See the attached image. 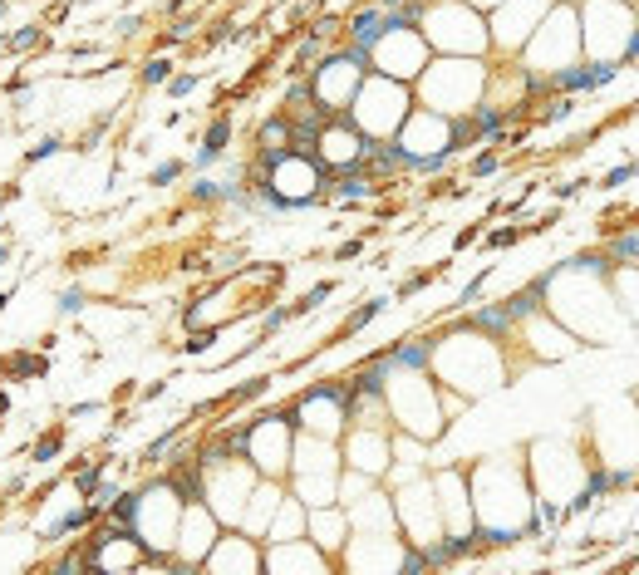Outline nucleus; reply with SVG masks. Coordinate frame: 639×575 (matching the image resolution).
<instances>
[{
    "instance_id": "2eb2a0df",
    "label": "nucleus",
    "mask_w": 639,
    "mask_h": 575,
    "mask_svg": "<svg viewBox=\"0 0 639 575\" xmlns=\"http://www.w3.org/2000/svg\"><path fill=\"white\" fill-rule=\"evenodd\" d=\"M394 143L404 148L408 173H443L453 163V118L413 104L408 118L399 123V133H394Z\"/></svg>"
},
{
    "instance_id": "1a4fd4ad",
    "label": "nucleus",
    "mask_w": 639,
    "mask_h": 575,
    "mask_svg": "<svg viewBox=\"0 0 639 575\" xmlns=\"http://www.w3.org/2000/svg\"><path fill=\"white\" fill-rule=\"evenodd\" d=\"M423 40L433 55H492V40H487V15L467 0H428L423 20H418Z\"/></svg>"
},
{
    "instance_id": "c756f323",
    "label": "nucleus",
    "mask_w": 639,
    "mask_h": 575,
    "mask_svg": "<svg viewBox=\"0 0 639 575\" xmlns=\"http://www.w3.org/2000/svg\"><path fill=\"white\" fill-rule=\"evenodd\" d=\"M305 502L300 497H291V487H286V497H281V507H276V517H271V526H266V536L261 541H291V536H305Z\"/></svg>"
},
{
    "instance_id": "79ce46f5",
    "label": "nucleus",
    "mask_w": 639,
    "mask_h": 575,
    "mask_svg": "<svg viewBox=\"0 0 639 575\" xmlns=\"http://www.w3.org/2000/svg\"><path fill=\"white\" fill-rule=\"evenodd\" d=\"M55 571L69 575V571H89V561H84V546H69L64 556H55Z\"/></svg>"
},
{
    "instance_id": "bf43d9fd",
    "label": "nucleus",
    "mask_w": 639,
    "mask_h": 575,
    "mask_svg": "<svg viewBox=\"0 0 639 575\" xmlns=\"http://www.w3.org/2000/svg\"><path fill=\"white\" fill-rule=\"evenodd\" d=\"M0 512H5V492H0Z\"/></svg>"
},
{
    "instance_id": "473e14b6",
    "label": "nucleus",
    "mask_w": 639,
    "mask_h": 575,
    "mask_svg": "<svg viewBox=\"0 0 639 575\" xmlns=\"http://www.w3.org/2000/svg\"><path fill=\"white\" fill-rule=\"evenodd\" d=\"M232 148V118L217 114L207 123V133H202V148H197V158H192V168H212L222 153Z\"/></svg>"
},
{
    "instance_id": "c85d7f7f",
    "label": "nucleus",
    "mask_w": 639,
    "mask_h": 575,
    "mask_svg": "<svg viewBox=\"0 0 639 575\" xmlns=\"http://www.w3.org/2000/svg\"><path fill=\"white\" fill-rule=\"evenodd\" d=\"M384 30H389V10H384L379 0H364V5H354L345 15V40L359 45V50H369Z\"/></svg>"
},
{
    "instance_id": "603ef678",
    "label": "nucleus",
    "mask_w": 639,
    "mask_h": 575,
    "mask_svg": "<svg viewBox=\"0 0 639 575\" xmlns=\"http://www.w3.org/2000/svg\"><path fill=\"white\" fill-rule=\"evenodd\" d=\"M5 256H10V236H0V266H5Z\"/></svg>"
},
{
    "instance_id": "c03bdc74",
    "label": "nucleus",
    "mask_w": 639,
    "mask_h": 575,
    "mask_svg": "<svg viewBox=\"0 0 639 575\" xmlns=\"http://www.w3.org/2000/svg\"><path fill=\"white\" fill-rule=\"evenodd\" d=\"M197 84H202V74H173V79H168V84H163V89H168V94H173V99H187V94H192V89H197Z\"/></svg>"
},
{
    "instance_id": "6e6d98bb",
    "label": "nucleus",
    "mask_w": 639,
    "mask_h": 575,
    "mask_svg": "<svg viewBox=\"0 0 639 575\" xmlns=\"http://www.w3.org/2000/svg\"><path fill=\"white\" fill-rule=\"evenodd\" d=\"M551 5H576V0H551Z\"/></svg>"
},
{
    "instance_id": "e433bc0d",
    "label": "nucleus",
    "mask_w": 639,
    "mask_h": 575,
    "mask_svg": "<svg viewBox=\"0 0 639 575\" xmlns=\"http://www.w3.org/2000/svg\"><path fill=\"white\" fill-rule=\"evenodd\" d=\"M384 310H389V300H364V305H359L354 315H345V325H340V335H359V330H364L369 320H379Z\"/></svg>"
},
{
    "instance_id": "bb28decb",
    "label": "nucleus",
    "mask_w": 639,
    "mask_h": 575,
    "mask_svg": "<svg viewBox=\"0 0 639 575\" xmlns=\"http://www.w3.org/2000/svg\"><path fill=\"white\" fill-rule=\"evenodd\" d=\"M202 571L212 575H256L261 571V541L241 526H222V536L212 541V551L202 556Z\"/></svg>"
},
{
    "instance_id": "49530a36",
    "label": "nucleus",
    "mask_w": 639,
    "mask_h": 575,
    "mask_svg": "<svg viewBox=\"0 0 639 575\" xmlns=\"http://www.w3.org/2000/svg\"><path fill=\"white\" fill-rule=\"evenodd\" d=\"M639 173V163H625V168H615V173H605V187H620V182H630Z\"/></svg>"
},
{
    "instance_id": "a18cd8bd",
    "label": "nucleus",
    "mask_w": 639,
    "mask_h": 575,
    "mask_svg": "<svg viewBox=\"0 0 639 575\" xmlns=\"http://www.w3.org/2000/svg\"><path fill=\"white\" fill-rule=\"evenodd\" d=\"M84 305H89V295H84L79 286H69L64 295H59V315H79Z\"/></svg>"
},
{
    "instance_id": "a19ab883",
    "label": "nucleus",
    "mask_w": 639,
    "mask_h": 575,
    "mask_svg": "<svg viewBox=\"0 0 639 575\" xmlns=\"http://www.w3.org/2000/svg\"><path fill=\"white\" fill-rule=\"evenodd\" d=\"M59 148H64V138H55V133H50V138H40V143H35V148L25 153V168H35V163H45V158H55Z\"/></svg>"
},
{
    "instance_id": "4d7b16f0",
    "label": "nucleus",
    "mask_w": 639,
    "mask_h": 575,
    "mask_svg": "<svg viewBox=\"0 0 639 575\" xmlns=\"http://www.w3.org/2000/svg\"><path fill=\"white\" fill-rule=\"evenodd\" d=\"M630 399H635V408H639V389H635V394H630Z\"/></svg>"
},
{
    "instance_id": "58836bf2",
    "label": "nucleus",
    "mask_w": 639,
    "mask_h": 575,
    "mask_svg": "<svg viewBox=\"0 0 639 575\" xmlns=\"http://www.w3.org/2000/svg\"><path fill=\"white\" fill-rule=\"evenodd\" d=\"M522 236H526V227H497L482 236V246H487V251H507V246H517Z\"/></svg>"
},
{
    "instance_id": "de8ad7c7",
    "label": "nucleus",
    "mask_w": 639,
    "mask_h": 575,
    "mask_svg": "<svg viewBox=\"0 0 639 575\" xmlns=\"http://www.w3.org/2000/svg\"><path fill=\"white\" fill-rule=\"evenodd\" d=\"M472 241H482V227H477V222H472V227H463V231H458V241H453V251H467Z\"/></svg>"
},
{
    "instance_id": "3c124183",
    "label": "nucleus",
    "mask_w": 639,
    "mask_h": 575,
    "mask_svg": "<svg viewBox=\"0 0 639 575\" xmlns=\"http://www.w3.org/2000/svg\"><path fill=\"white\" fill-rule=\"evenodd\" d=\"M467 5H477V10L487 15V10H492V5H502V0H467Z\"/></svg>"
},
{
    "instance_id": "2f4dec72",
    "label": "nucleus",
    "mask_w": 639,
    "mask_h": 575,
    "mask_svg": "<svg viewBox=\"0 0 639 575\" xmlns=\"http://www.w3.org/2000/svg\"><path fill=\"white\" fill-rule=\"evenodd\" d=\"M286 148H291V118L276 109L271 118L256 123V158H276V153H286Z\"/></svg>"
},
{
    "instance_id": "cd10ccee",
    "label": "nucleus",
    "mask_w": 639,
    "mask_h": 575,
    "mask_svg": "<svg viewBox=\"0 0 639 575\" xmlns=\"http://www.w3.org/2000/svg\"><path fill=\"white\" fill-rule=\"evenodd\" d=\"M305 536L340 566V551H345V541H349V512L340 507V502H330V507H310V512H305Z\"/></svg>"
},
{
    "instance_id": "5701e85b",
    "label": "nucleus",
    "mask_w": 639,
    "mask_h": 575,
    "mask_svg": "<svg viewBox=\"0 0 639 575\" xmlns=\"http://www.w3.org/2000/svg\"><path fill=\"white\" fill-rule=\"evenodd\" d=\"M340 458L349 472H364L374 482H384L389 462H394V428H369V423H349L340 433Z\"/></svg>"
},
{
    "instance_id": "8fccbe9b",
    "label": "nucleus",
    "mask_w": 639,
    "mask_h": 575,
    "mask_svg": "<svg viewBox=\"0 0 639 575\" xmlns=\"http://www.w3.org/2000/svg\"><path fill=\"white\" fill-rule=\"evenodd\" d=\"M364 251V241H345V246H335V261H354Z\"/></svg>"
},
{
    "instance_id": "4be33fe9",
    "label": "nucleus",
    "mask_w": 639,
    "mask_h": 575,
    "mask_svg": "<svg viewBox=\"0 0 639 575\" xmlns=\"http://www.w3.org/2000/svg\"><path fill=\"white\" fill-rule=\"evenodd\" d=\"M433 492H438V512H443V536L477 541V521H472V492H467V467H433Z\"/></svg>"
},
{
    "instance_id": "7c9ffc66",
    "label": "nucleus",
    "mask_w": 639,
    "mask_h": 575,
    "mask_svg": "<svg viewBox=\"0 0 639 575\" xmlns=\"http://www.w3.org/2000/svg\"><path fill=\"white\" fill-rule=\"evenodd\" d=\"M610 290L625 310V320L639 325V261H625V266H610Z\"/></svg>"
},
{
    "instance_id": "9d476101",
    "label": "nucleus",
    "mask_w": 639,
    "mask_h": 575,
    "mask_svg": "<svg viewBox=\"0 0 639 575\" xmlns=\"http://www.w3.org/2000/svg\"><path fill=\"white\" fill-rule=\"evenodd\" d=\"M177 517H182V497L168 487V477H148L138 487V512H133V536L143 541V566L173 571V536H177Z\"/></svg>"
},
{
    "instance_id": "c9c22d12",
    "label": "nucleus",
    "mask_w": 639,
    "mask_h": 575,
    "mask_svg": "<svg viewBox=\"0 0 639 575\" xmlns=\"http://www.w3.org/2000/svg\"><path fill=\"white\" fill-rule=\"evenodd\" d=\"M173 74H177L173 59H168V55H153V59H143V69H138V84H143V89H163Z\"/></svg>"
},
{
    "instance_id": "f03ea898",
    "label": "nucleus",
    "mask_w": 639,
    "mask_h": 575,
    "mask_svg": "<svg viewBox=\"0 0 639 575\" xmlns=\"http://www.w3.org/2000/svg\"><path fill=\"white\" fill-rule=\"evenodd\" d=\"M546 290V310L581 340V345H620L635 325L625 320L615 290H610V261L605 251L590 256H571L556 271L541 276Z\"/></svg>"
},
{
    "instance_id": "20e7f679",
    "label": "nucleus",
    "mask_w": 639,
    "mask_h": 575,
    "mask_svg": "<svg viewBox=\"0 0 639 575\" xmlns=\"http://www.w3.org/2000/svg\"><path fill=\"white\" fill-rule=\"evenodd\" d=\"M526 458V477H531V492H536V521H541V536L556 531L566 507L576 502L590 482V448H585V433H566V438H536L522 448Z\"/></svg>"
},
{
    "instance_id": "dca6fc26",
    "label": "nucleus",
    "mask_w": 639,
    "mask_h": 575,
    "mask_svg": "<svg viewBox=\"0 0 639 575\" xmlns=\"http://www.w3.org/2000/svg\"><path fill=\"white\" fill-rule=\"evenodd\" d=\"M389 502H394V521H399V536L408 546H433L443 536V512H438V492H433L428 467L404 477V482H394Z\"/></svg>"
},
{
    "instance_id": "864d4df0",
    "label": "nucleus",
    "mask_w": 639,
    "mask_h": 575,
    "mask_svg": "<svg viewBox=\"0 0 639 575\" xmlns=\"http://www.w3.org/2000/svg\"><path fill=\"white\" fill-rule=\"evenodd\" d=\"M5 413H10V394L0 389V418H5Z\"/></svg>"
},
{
    "instance_id": "39448f33",
    "label": "nucleus",
    "mask_w": 639,
    "mask_h": 575,
    "mask_svg": "<svg viewBox=\"0 0 639 575\" xmlns=\"http://www.w3.org/2000/svg\"><path fill=\"white\" fill-rule=\"evenodd\" d=\"M384 359H389V354H384ZM384 408H389L394 433L423 438L428 448L453 428V418L443 413V384H438L428 369L389 364V374H384Z\"/></svg>"
},
{
    "instance_id": "052dcab7",
    "label": "nucleus",
    "mask_w": 639,
    "mask_h": 575,
    "mask_svg": "<svg viewBox=\"0 0 639 575\" xmlns=\"http://www.w3.org/2000/svg\"><path fill=\"white\" fill-rule=\"evenodd\" d=\"M0 310H5V295H0Z\"/></svg>"
},
{
    "instance_id": "4c0bfd02",
    "label": "nucleus",
    "mask_w": 639,
    "mask_h": 575,
    "mask_svg": "<svg viewBox=\"0 0 639 575\" xmlns=\"http://www.w3.org/2000/svg\"><path fill=\"white\" fill-rule=\"evenodd\" d=\"M59 448H64V428H45V433H40V443L30 448V462H55Z\"/></svg>"
},
{
    "instance_id": "aec40b11",
    "label": "nucleus",
    "mask_w": 639,
    "mask_h": 575,
    "mask_svg": "<svg viewBox=\"0 0 639 575\" xmlns=\"http://www.w3.org/2000/svg\"><path fill=\"white\" fill-rule=\"evenodd\" d=\"M256 487V467L246 458H227L207 467V482H202V502L212 507V517L222 526H241V512H246V497Z\"/></svg>"
},
{
    "instance_id": "6e6552de",
    "label": "nucleus",
    "mask_w": 639,
    "mask_h": 575,
    "mask_svg": "<svg viewBox=\"0 0 639 575\" xmlns=\"http://www.w3.org/2000/svg\"><path fill=\"white\" fill-rule=\"evenodd\" d=\"M340 472H345V458H340L335 438H315V433L295 428L291 472H286L291 497H300L305 507H330L340 497Z\"/></svg>"
},
{
    "instance_id": "a211bd4d",
    "label": "nucleus",
    "mask_w": 639,
    "mask_h": 575,
    "mask_svg": "<svg viewBox=\"0 0 639 575\" xmlns=\"http://www.w3.org/2000/svg\"><path fill=\"white\" fill-rule=\"evenodd\" d=\"M286 408H291L300 433H315V438H335L340 443V433L349 428V384L345 379H315Z\"/></svg>"
},
{
    "instance_id": "412c9836",
    "label": "nucleus",
    "mask_w": 639,
    "mask_h": 575,
    "mask_svg": "<svg viewBox=\"0 0 639 575\" xmlns=\"http://www.w3.org/2000/svg\"><path fill=\"white\" fill-rule=\"evenodd\" d=\"M551 10V0H502L487 10V40H492V59H517L531 30L541 25V15Z\"/></svg>"
},
{
    "instance_id": "a878e982",
    "label": "nucleus",
    "mask_w": 639,
    "mask_h": 575,
    "mask_svg": "<svg viewBox=\"0 0 639 575\" xmlns=\"http://www.w3.org/2000/svg\"><path fill=\"white\" fill-rule=\"evenodd\" d=\"M512 345H522L531 359H571L581 340L551 315V310H536V315H526L517 320V335H512Z\"/></svg>"
},
{
    "instance_id": "393cba45",
    "label": "nucleus",
    "mask_w": 639,
    "mask_h": 575,
    "mask_svg": "<svg viewBox=\"0 0 639 575\" xmlns=\"http://www.w3.org/2000/svg\"><path fill=\"white\" fill-rule=\"evenodd\" d=\"M364 148H369V138L349 123V114H330L325 118V128L315 133V163H320L330 177L359 168V163H364Z\"/></svg>"
},
{
    "instance_id": "13d9d810",
    "label": "nucleus",
    "mask_w": 639,
    "mask_h": 575,
    "mask_svg": "<svg viewBox=\"0 0 639 575\" xmlns=\"http://www.w3.org/2000/svg\"><path fill=\"white\" fill-rule=\"evenodd\" d=\"M0 55H5V35H0Z\"/></svg>"
},
{
    "instance_id": "6ab92c4d",
    "label": "nucleus",
    "mask_w": 639,
    "mask_h": 575,
    "mask_svg": "<svg viewBox=\"0 0 639 575\" xmlns=\"http://www.w3.org/2000/svg\"><path fill=\"white\" fill-rule=\"evenodd\" d=\"M428 59H433V50H428L423 30L418 25H399V20H389V30L369 45V69L389 74V79H404V84H413L423 74Z\"/></svg>"
},
{
    "instance_id": "423d86ee",
    "label": "nucleus",
    "mask_w": 639,
    "mask_h": 575,
    "mask_svg": "<svg viewBox=\"0 0 639 575\" xmlns=\"http://www.w3.org/2000/svg\"><path fill=\"white\" fill-rule=\"evenodd\" d=\"M482 89H487V59L433 55L423 64V74L413 79V104H423L443 118H458L482 104Z\"/></svg>"
},
{
    "instance_id": "680f3d73",
    "label": "nucleus",
    "mask_w": 639,
    "mask_h": 575,
    "mask_svg": "<svg viewBox=\"0 0 639 575\" xmlns=\"http://www.w3.org/2000/svg\"><path fill=\"white\" fill-rule=\"evenodd\" d=\"M625 5H635V0H625Z\"/></svg>"
},
{
    "instance_id": "b1692460",
    "label": "nucleus",
    "mask_w": 639,
    "mask_h": 575,
    "mask_svg": "<svg viewBox=\"0 0 639 575\" xmlns=\"http://www.w3.org/2000/svg\"><path fill=\"white\" fill-rule=\"evenodd\" d=\"M217 536H222V521L212 517V507L207 502H187L173 536V571H202V556L212 551Z\"/></svg>"
},
{
    "instance_id": "f257e3e1",
    "label": "nucleus",
    "mask_w": 639,
    "mask_h": 575,
    "mask_svg": "<svg viewBox=\"0 0 639 575\" xmlns=\"http://www.w3.org/2000/svg\"><path fill=\"white\" fill-rule=\"evenodd\" d=\"M467 467V492H472V521H477V551H502L517 541H536V492L526 477L522 448L512 453H487Z\"/></svg>"
},
{
    "instance_id": "7ed1b4c3",
    "label": "nucleus",
    "mask_w": 639,
    "mask_h": 575,
    "mask_svg": "<svg viewBox=\"0 0 639 575\" xmlns=\"http://www.w3.org/2000/svg\"><path fill=\"white\" fill-rule=\"evenodd\" d=\"M507 349L512 345L482 335L477 325H467V315H463L453 330L433 335L428 374H433L443 389H453V394H463L467 403H477L482 394H492V389L507 384Z\"/></svg>"
},
{
    "instance_id": "09e8293b",
    "label": "nucleus",
    "mask_w": 639,
    "mask_h": 575,
    "mask_svg": "<svg viewBox=\"0 0 639 575\" xmlns=\"http://www.w3.org/2000/svg\"><path fill=\"white\" fill-rule=\"evenodd\" d=\"M138 30H143L138 15H123V20H118V40H128V35H138Z\"/></svg>"
},
{
    "instance_id": "0eeeda50",
    "label": "nucleus",
    "mask_w": 639,
    "mask_h": 575,
    "mask_svg": "<svg viewBox=\"0 0 639 575\" xmlns=\"http://www.w3.org/2000/svg\"><path fill=\"white\" fill-rule=\"evenodd\" d=\"M581 433L585 448H590V462L605 467L615 477V487H639V408L630 394L605 403Z\"/></svg>"
},
{
    "instance_id": "f3484780",
    "label": "nucleus",
    "mask_w": 639,
    "mask_h": 575,
    "mask_svg": "<svg viewBox=\"0 0 639 575\" xmlns=\"http://www.w3.org/2000/svg\"><path fill=\"white\" fill-rule=\"evenodd\" d=\"M291 448H295L291 408H271V413L246 418V453H241V458L256 467V477L286 482V472H291Z\"/></svg>"
},
{
    "instance_id": "9b49d317",
    "label": "nucleus",
    "mask_w": 639,
    "mask_h": 575,
    "mask_svg": "<svg viewBox=\"0 0 639 575\" xmlns=\"http://www.w3.org/2000/svg\"><path fill=\"white\" fill-rule=\"evenodd\" d=\"M581 59L585 55H581V15H576V5H551L541 15V25L531 30V40L522 45L517 64L551 79V74H561V69H571Z\"/></svg>"
},
{
    "instance_id": "5fc2aeb1",
    "label": "nucleus",
    "mask_w": 639,
    "mask_h": 575,
    "mask_svg": "<svg viewBox=\"0 0 639 575\" xmlns=\"http://www.w3.org/2000/svg\"><path fill=\"white\" fill-rule=\"evenodd\" d=\"M5 15H10V0H0V20H5Z\"/></svg>"
},
{
    "instance_id": "ea45409f",
    "label": "nucleus",
    "mask_w": 639,
    "mask_h": 575,
    "mask_svg": "<svg viewBox=\"0 0 639 575\" xmlns=\"http://www.w3.org/2000/svg\"><path fill=\"white\" fill-rule=\"evenodd\" d=\"M497 168H502V153L482 143V153L472 158V168H467V177H487V173H497Z\"/></svg>"
},
{
    "instance_id": "ddd939ff",
    "label": "nucleus",
    "mask_w": 639,
    "mask_h": 575,
    "mask_svg": "<svg viewBox=\"0 0 639 575\" xmlns=\"http://www.w3.org/2000/svg\"><path fill=\"white\" fill-rule=\"evenodd\" d=\"M581 15V55L600 64H625L635 40V5L625 0H576Z\"/></svg>"
},
{
    "instance_id": "72a5a7b5",
    "label": "nucleus",
    "mask_w": 639,
    "mask_h": 575,
    "mask_svg": "<svg viewBox=\"0 0 639 575\" xmlns=\"http://www.w3.org/2000/svg\"><path fill=\"white\" fill-rule=\"evenodd\" d=\"M0 374L45 379V374H50V359H45V349H40V354H5V359H0Z\"/></svg>"
},
{
    "instance_id": "f8f14e48",
    "label": "nucleus",
    "mask_w": 639,
    "mask_h": 575,
    "mask_svg": "<svg viewBox=\"0 0 639 575\" xmlns=\"http://www.w3.org/2000/svg\"><path fill=\"white\" fill-rule=\"evenodd\" d=\"M413 109V84L404 79H389V74H364V84L354 89V99H349V123L364 133V138H394L399 133V123L408 118Z\"/></svg>"
},
{
    "instance_id": "4468645a",
    "label": "nucleus",
    "mask_w": 639,
    "mask_h": 575,
    "mask_svg": "<svg viewBox=\"0 0 639 575\" xmlns=\"http://www.w3.org/2000/svg\"><path fill=\"white\" fill-rule=\"evenodd\" d=\"M364 74H369V50H359V45L345 40V45H330L325 55L315 59V69L305 79H310V94H315V104L325 114H345L354 89L364 84Z\"/></svg>"
},
{
    "instance_id": "37998d69",
    "label": "nucleus",
    "mask_w": 639,
    "mask_h": 575,
    "mask_svg": "<svg viewBox=\"0 0 639 575\" xmlns=\"http://www.w3.org/2000/svg\"><path fill=\"white\" fill-rule=\"evenodd\" d=\"M182 173H187V163H182V158H173V163H158V168L148 173V182H153V187H168V182H173V177H182Z\"/></svg>"
},
{
    "instance_id": "f704fd0d",
    "label": "nucleus",
    "mask_w": 639,
    "mask_h": 575,
    "mask_svg": "<svg viewBox=\"0 0 639 575\" xmlns=\"http://www.w3.org/2000/svg\"><path fill=\"white\" fill-rule=\"evenodd\" d=\"M35 50H45V25L5 30V55H35Z\"/></svg>"
}]
</instances>
